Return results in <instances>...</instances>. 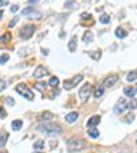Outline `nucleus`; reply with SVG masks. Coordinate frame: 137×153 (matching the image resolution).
Listing matches in <instances>:
<instances>
[{
	"label": "nucleus",
	"mask_w": 137,
	"mask_h": 153,
	"mask_svg": "<svg viewBox=\"0 0 137 153\" xmlns=\"http://www.w3.org/2000/svg\"><path fill=\"white\" fill-rule=\"evenodd\" d=\"M37 131L45 134V135H58L62 133V127L54 122H44L37 126Z\"/></svg>",
	"instance_id": "f257e3e1"
},
{
	"label": "nucleus",
	"mask_w": 137,
	"mask_h": 153,
	"mask_svg": "<svg viewBox=\"0 0 137 153\" xmlns=\"http://www.w3.org/2000/svg\"><path fill=\"white\" fill-rule=\"evenodd\" d=\"M85 146H86V143L82 138H73V140H70L69 143H67V149L70 150V152H78V150H82Z\"/></svg>",
	"instance_id": "f03ea898"
},
{
	"label": "nucleus",
	"mask_w": 137,
	"mask_h": 153,
	"mask_svg": "<svg viewBox=\"0 0 137 153\" xmlns=\"http://www.w3.org/2000/svg\"><path fill=\"white\" fill-rule=\"evenodd\" d=\"M92 92H93V86H92V83L86 82L85 85H84L82 88L80 89V92H78V96H80L81 101H82V102L88 101V100H89V97H91V94H92Z\"/></svg>",
	"instance_id": "7ed1b4c3"
},
{
	"label": "nucleus",
	"mask_w": 137,
	"mask_h": 153,
	"mask_svg": "<svg viewBox=\"0 0 137 153\" xmlns=\"http://www.w3.org/2000/svg\"><path fill=\"white\" fill-rule=\"evenodd\" d=\"M15 90L19 93V94H22L26 100H29V101H33V100H34V94H33V92L29 89L25 83H18L16 88H15Z\"/></svg>",
	"instance_id": "20e7f679"
},
{
	"label": "nucleus",
	"mask_w": 137,
	"mask_h": 153,
	"mask_svg": "<svg viewBox=\"0 0 137 153\" xmlns=\"http://www.w3.org/2000/svg\"><path fill=\"white\" fill-rule=\"evenodd\" d=\"M34 32H36V26L34 25H26L19 30V37L22 38V40H28V38L32 37Z\"/></svg>",
	"instance_id": "39448f33"
},
{
	"label": "nucleus",
	"mask_w": 137,
	"mask_h": 153,
	"mask_svg": "<svg viewBox=\"0 0 137 153\" xmlns=\"http://www.w3.org/2000/svg\"><path fill=\"white\" fill-rule=\"evenodd\" d=\"M82 81V75H76V76H73V78H70V79H66L63 82V86H64V89L66 90H71V89H74L78 83Z\"/></svg>",
	"instance_id": "423d86ee"
},
{
	"label": "nucleus",
	"mask_w": 137,
	"mask_h": 153,
	"mask_svg": "<svg viewBox=\"0 0 137 153\" xmlns=\"http://www.w3.org/2000/svg\"><path fill=\"white\" fill-rule=\"evenodd\" d=\"M129 107V104H128V101L125 99H121V100H118V102L115 104V107H114V112L117 115H119V114H124L125 111H126V108Z\"/></svg>",
	"instance_id": "0eeeda50"
},
{
	"label": "nucleus",
	"mask_w": 137,
	"mask_h": 153,
	"mask_svg": "<svg viewBox=\"0 0 137 153\" xmlns=\"http://www.w3.org/2000/svg\"><path fill=\"white\" fill-rule=\"evenodd\" d=\"M45 75H48V70L43 66H38L34 70V73H33V76H34V78H44Z\"/></svg>",
	"instance_id": "6e6552de"
},
{
	"label": "nucleus",
	"mask_w": 137,
	"mask_h": 153,
	"mask_svg": "<svg viewBox=\"0 0 137 153\" xmlns=\"http://www.w3.org/2000/svg\"><path fill=\"white\" fill-rule=\"evenodd\" d=\"M117 81H118V75H117V74L109 75L104 79V82H103V86H104V88H110V86H112L115 82H117Z\"/></svg>",
	"instance_id": "1a4fd4ad"
},
{
	"label": "nucleus",
	"mask_w": 137,
	"mask_h": 153,
	"mask_svg": "<svg viewBox=\"0 0 137 153\" xmlns=\"http://www.w3.org/2000/svg\"><path fill=\"white\" fill-rule=\"evenodd\" d=\"M99 123H100V116H99V115H95V116H92V118L88 120V128L96 127Z\"/></svg>",
	"instance_id": "9d476101"
},
{
	"label": "nucleus",
	"mask_w": 137,
	"mask_h": 153,
	"mask_svg": "<svg viewBox=\"0 0 137 153\" xmlns=\"http://www.w3.org/2000/svg\"><path fill=\"white\" fill-rule=\"evenodd\" d=\"M78 112H70V114L66 115V122H69V123H74V122L78 119Z\"/></svg>",
	"instance_id": "9b49d317"
},
{
	"label": "nucleus",
	"mask_w": 137,
	"mask_h": 153,
	"mask_svg": "<svg viewBox=\"0 0 137 153\" xmlns=\"http://www.w3.org/2000/svg\"><path fill=\"white\" fill-rule=\"evenodd\" d=\"M124 93L128 97H134V94H136V88H130V86H128V88H125L124 89Z\"/></svg>",
	"instance_id": "f8f14e48"
},
{
	"label": "nucleus",
	"mask_w": 137,
	"mask_h": 153,
	"mask_svg": "<svg viewBox=\"0 0 137 153\" xmlns=\"http://www.w3.org/2000/svg\"><path fill=\"white\" fill-rule=\"evenodd\" d=\"M77 49V37H73L69 42V51L70 52H74Z\"/></svg>",
	"instance_id": "ddd939ff"
},
{
	"label": "nucleus",
	"mask_w": 137,
	"mask_h": 153,
	"mask_svg": "<svg viewBox=\"0 0 137 153\" xmlns=\"http://www.w3.org/2000/svg\"><path fill=\"white\" fill-rule=\"evenodd\" d=\"M82 40H84V42H92L93 41V36H92V33L91 32H85L84 33V37H82Z\"/></svg>",
	"instance_id": "4468645a"
},
{
	"label": "nucleus",
	"mask_w": 137,
	"mask_h": 153,
	"mask_svg": "<svg viewBox=\"0 0 137 153\" xmlns=\"http://www.w3.org/2000/svg\"><path fill=\"white\" fill-rule=\"evenodd\" d=\"M103 93H104V86H97L95 89V93H93V94H95L96 99H99V97L103 96Z\"/></svg>",
	"instance_id": "2eb2a0df"
},
{
	"label": "nucleus",
	"mask_w": 137,
	"mask_h": 153,
	"mask_svg": "<svg viewBox=\"0 0 137 153\" xmlns=\"http://www.w3.org/2000/svg\"><path fill=\"white\" fill-rule=\"evenodd\" d=\"M11 127H13V130L14 131H18L19 128H22V120H14L13 122V124H11Z\"/></svg>",
	"instance_id": "dca6fc26"
},
{
	"label": "nucleus",
	"mask_w": 137,
	"mask_h": 153,
	"mask_svg": "<svg viewBox=\"0 0 137 153\" xmlns=\"http://www.w3.org/2000/svg\"><path fill=\"white\" fill-rule=\"evenodd\" d=\"M8 140V133H1L0 134V146H4Z\"/></svg>",
	"instance_id": "f3484780"
},
{
	"label": "nucleus",
	"mask_w": 137,
	"mask_h": 153,
	"mask_svg": "<svg viewBox=\"0 0 137 153\" xmlns=\"http://www.w3.org/2000/svg\"><path fill=\"white\" fill-rule=\"evenodd\" d=\"M137 79V71L133 70L130 71V73L126 75V81H129V82H132V81H136Z\"/></svg>",
	"instance_id": "a211bd4d"
},
{
	"label": "nucleus",
	"mask_w": 137,
	"mask_h": 153,
	"mask_svg": "<svg viewBox=\"0 0 137 153\" xmlns=\"http://www.w3.org/2000/svg\"><path fill=\"white\" fill-rule=\"evenodd\" d=\"M115 36L118 38H125L126 37V32H125L122 27H117V30H115Z\"/></svg>",
	"instance_id": "6ab92c4d"
},
{
	"label": "nucleus",
	"mask_w": 137,
	"mask_h": 153,
	"mask_svg": "<svg viewBox=\"0 0 137 153\" xmlns=\"http://www.w3.org/2000/svg\"><path fill=\"white\" fill-rule=\"evenodd\" d=\"M88 134H89V137H92V138H97L99 137V130L95 127L88 128Z\"/></svg>",
	"instance_id": "aec40b11"
},
{
	"label": "nucleus",
	"mask_w": 137,
	"mask_h": 153,
	"mask_svg": "<svg viewBox=\"0 0 137 153\" xmlns=\"http://www.w3.org/2000/svg\"><path fill=\"white\" fill-rule=\"evenodd\" d=\"M34 88H36V89H38L40 92H44V90L47 89V83H45V82H37L34 85Z\"/></svg>",
	"instance_id": "412c9836"
},
{
	"label": "nucleus",
	"mask_w": 137,
	"mask_h": 153,
	"mask_svg": "<svg viewBox=\"0 0 137 153\" xmlns=\"http://www.w3.org/2000/svg\"><path fill=\"white\" fill-rule=\"evenodd\" d=\"M89 56L92 57V59H95V60H99V59H100V56H102V52H100V51L89 52Z\"/></svg>",
	"instance_id": "4be33fe9"
},
{
	"label": "nucleus",
	"mask_w": 137,
	"mask_h": 153,
	"mask_svg": "<svg viewBox=\"0 0 137 153\" xmlns=\"http://www.w3.org/2000/svg\"><path fill=\"white\" fill-rule=\"evenodd\" d=\"M99 21H100V23H110V15L109 14H103L99 18Z\"/></svg>",
	"instance_id": "5701e85b"
},
{
	"label": "nucleus",
	"mask_w": 137,
	"mask_h": 153,
	"mask_svg": "<svg viewBox=\"0 0 137 153\" xmlns=\"http://www.w3.org/2000/svg\"><path fill=\"white\" fill-rule=\"evenodd\" d=\"M34 149H37V150H40V149H43L44 148V141H41V140H38V141H36L34 142Z\"/></svg>",
	"instance_id": "b1692460"
},
{
	"label": "nucleus",
	"mask_w": 137,
	"mask_h": 153,
	"mask_svg": "<svg viewBox=\"0 0 137 153\" xmlns=\"http://www.w3.org/2000/svg\"><path fill=\"white\" fill-rule=\"evenodd\" d=\"M10 40H11V34H10V33H4V34L0 37V41L1 42H8Z\"/></svg>",
	"instance_id": "393cba45"
},
{
	"label": "nucleus",
	"mask_w": 137,
	"mask_h": 153,
	"mask_svg": "<svg viewBox=\"0 0 137 153\" xmlns=\"http://www.w3.org/2000/svg\"><path fill=\"white\" fill-rule=\"evenodd\" d=\"M49 85H51L52 88H56V86L59 85V78H56V76H52L51 79H49Z\"/></svg>",
	"instance_id": "a878e982"
},
{
	"label": "nucleus",
	"mask_w": 137,
	"mask_h": 153,
	"mask_svg": "<svg viewBox=\"0 0 137 153\" xmlns=\"http://www.w3.org/2000/svg\"><path fill=\"white\" fill-rule=\"evenodd\" d=\"M133 120H134V114L133 112H129V114L126 115V118H125V122H126V123H132Z\"/></svg>",
	"instance_id": "bb28decb"
},
{
	"label": "nucleus",
	"mask_w": 137,
	"mask_h": 153,
	"mask_svg": "<svg viewBox=\"0 0 137 153\" xmlns=\"http://www.w3.org/2000/svg\"><path fill=\"white\" fill-rule=\"evenodd\" d=\"M29 18H34V19H40L41 18V14L40 13H37V11H33V14H30V15H29Z\"/></svg>",
	"instance_id": "cd10ccee"
},
{
	"label": "nucleus",
	"mask_w": 137,
	"mask_h": 153,
	"mask_svg": "<svg viewBox=\"0 0 137 153\" xmlns=\"http://www.w3.org/2000/svg\"><path fill=\"white\" fill-rule=\"evenodd\" d=\"M8 59H10V56L7 53L6 55H1V57H0V64H4L7 60H8Z\"/></svg>",
	"instance_id": "c85d7f7f"
},
{
	"label": "nucleus",
	"mask_w": 137,
	"mask_h": 153,
	"mask_svg": "<svg viewBox=\"0 0 137 153\" xmlns=\"http://www.w3.org/2000/svg\"><path fill=\"white\" fill-rule=\"evenodd\" d=\"M30 13H33V8H32V7H28V8H25V10H23V11H22V14H23V15H30Z\"/></svg>",
	"instance_id": "c756f323"
},
{
	"label": "nucleus",
	"mask_w": 137,
	"mask_h": 153,
	"mask_svg": "<svg viewBox=\"0 0 137 153\" xmlns=\"http://www.w3.org/2000/svg\"><path fill=\"white\" fill-rule=\"evenodd\" d=\"M6 102H7L8 105H11V107H13V105L15 104V101H14L13 97H7V99H6Z\"/></svg>",
	"instance_id": "7c9ffc66"
},
{
	"label": "nucleus",
	"mask_w": 137,
	"mask_h": 153,
	"mask_svg": "<svg viewBox=\"0 0 137 153\" xmlns=\"http://www.w3.org/2000/svg\"><path fill=\"white\" fill-rule=\"evenodd\" d=\"M129 107H130V108L132 109H134V108H137V100H132V101H130V104H129Z\"/></svg>",
	"instance_id": "2f4dec72"
},
{
	"label": "nucleus",
	"mask_w": 137,
	"mask_h": 153,
	"mask_svg": "<svg viewBox=\"0 0 137 153\" xmlns=\"http://www.w3.org/2000/svg\"><path fill=\"white\" fill-rule=\"evenodd\" d=\"M18 22V18H14L13 21H11V22L8 23V27H14V26H15V23Z\"/></svg>",
	"instance_id": "473e14b6"
},
{
	"label": "nucleus",
	"mask_w": 137,
	"mask_h": 153,
	"mask_svg": "<svg viewBox=\"0 0 137 153\" xmlns=\"http://www.w3.org/2000/svg\"><path fill=\"white\" fill-rule=\"evenodd\" d=\"M4 88H6V82H4L3 79H0V92L4 90Z\"/></svg>",
	"instance_id": "72a5a7b5"
},
{
	"label": "nucleus",
	"mask_w": 137,
	"mask_h": 153,
	"mask_svg": "<svg viewBox=\"0 0 137 153\" xmlns=\"http://www.w3.org/2000/svg\"><path fill=\"white\" fill-rule=\"evenodd\" d=\"M0 118H1V119L6 118V112H4V109L1 108V107H0Z\"/></svg>",
	"instance_id": "f704fd0d"
},
{
	"label": "nucleus",
	"mask_w": 137,
	"mask_h": 153,
	"mask_svg": "<svg viewBox=\"0 0 137 153\" xmlns=\"http://www.w3.org/2000/svg\"><path fill=\"white\" fill-rule=\"evenodd\" d=\"M18 8H19V7L16 6V4H14V6H11V11H13V13H16V11H18Z\"/></svg>",
	"instance_id": "c9c22d12"
},
{
	"label": "nucleus",
	"mask_w": 137,
	"mask_h": 153,
	"mask_svg": "<svg viewBox=\"0 0 137 153\" xmlns=\"http://www.w3.org/2000/svg\"><path fill=\"white\" fill-rule=\"evenodd\" d=\"M7 4H8L7 0H1V1H0V6H7Z\"/></svg>",
	"instance_id": "e433bc0d"
},
{
	"label": "nucleus",
	"mask_w": 137,
	"mask_h": 153,
	"mask_svg": "<svg viewBox=\"0 0 137 153\" xmlns=\"http://www.w3.org/2000/svg\"><path fill=\"white\" fill-rule=\"evenodd\" d=\"M81 18L86 19V18H91V15H89V14H82V15H81Z\"/></svg>",
	"instance_id": "4c0bfd02"
},
{
	"label": "nucleus",
	"mask_w": 137,
	"mask_h": 153,
	"mask_svg": "<svg viewBox=\"0 0 137 153\" xmlns=\"http://www.w3.org/2000/svg\"><path fill=\"white\" fill-rule=\"evenodd\" d=\"M51 116H52V115H51V114H48V112H47L45 115H43V118H45V119H47V118H51Z\"/></svg>",
	"instance_id": "58836bf2"
},
{
	"label": "nucleus",
	"mask_w": 137,
	"mask_h": 153,
	"mask_svg": "<svg viewBox=\"0 0 137 153\" xmlns=\"http://www.w3.org/2000/svg\"><path fill=\"white\" fill-rule=\"evenodd\" d=\"M38 0H29V4H36Z\"/></svg>",
	"instance_id": "ea45409f"
},
{
	"label": "nucleus",
	"mask_w": 137,
	"mask_h": 153,
	"mask_svg": "<svg viewBox=\"0 0 137 153\" xmlns=\"http://www.w3.org/2000/svg\"><path fill=\"white\" fill-rule=\"evenodd\" d=\"M3 18V11H1V10H0V19Z\"/></svg>",
	"instance_id": "a19ab883"
},
{
	"label": "nucleus",
	"mask_w": 137,
	"mask_h": 153,
	"mask_svg": "<svg viewBox=\"0 0 137 153\" xmlns=\"http://www.w3.org/2000/svg\"><path fill=\"white\" fill-rule=\"evenodd\" d=\"M0 153H7V152H0Z\"/></svg>",
	"instance_id": "79ce46f5"
},
{
	"label": "nucleus",
	"mask_w": 137,
	"mask_h": 153,
	"mask_svg": "<svg viewBox=\"0 0 137 153\" xmlns=\"http://www.w3.org/2000/svg\"><path fill=\"white\" fill-rule=\"evenodd\" d=\"M136 92H137V86H136Z\"/></svg>",
	"instance_id": "37998d69"
},
{
	"label": "nucleus",
	"mask_w": 137,
	"mask_h": 153,
	"mask_svg": "<svg viewBox=\"0 0 137 153\" xmlns=\"http://www.w3.org/2000/svg\"><path fill=\"white\" fill-rule=\"evenodd\" d=\"M36 153H41V152H36Z\"/></svg>",
	"instance_id": "c03bdc74"
},
{
	"label": "nucleus",
	"mask_w": 137,
	"mask_h": 153,
	"mask_svg": "<svg viewBox=\"0 0 137 153\" xmlns=\"http://www.w3.org/2000/svg\"><path fill=\"white\" fill-rule=\"evenodd\" d=\"M136 145H137V140H136Z\"/></svg>",
	"instance_id": "a18cd8bd"
}]
</instances>
